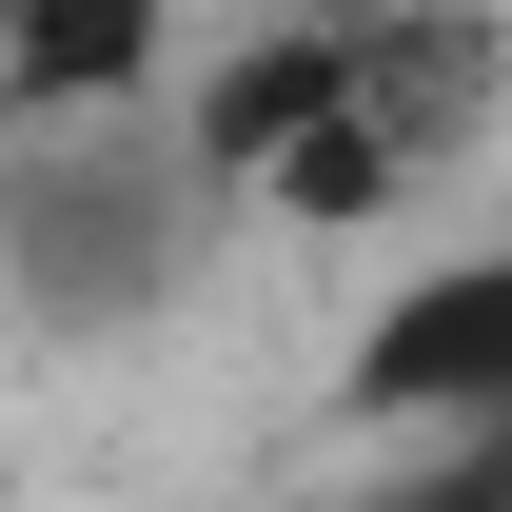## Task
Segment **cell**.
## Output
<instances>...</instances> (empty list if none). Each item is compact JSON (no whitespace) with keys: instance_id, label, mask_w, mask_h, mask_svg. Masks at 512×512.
<instances>
[{"instance_id":"obj_1","label":"cell","mask_w":512,"mask_h":512,"mask_svg":"<svg viewBox=\"0 0 512 512\" xmlns=\"http://www.w3.org/2000/svg\"><path fill=\"white\" fill-rule=\"evenodd\" d=\"M493 119H512V0H256L197 60L178 158L217 217L394 237L493 158Z\"/></svg>"},{"instance_id":"obj_2","label":"cell","mask_w":512,"mask_h":512,"mask_svg":"<svg viewBox=\"0 0 512 512\" xmlns=\"http://www.w3.org/2000/svg\"><path fill=\"white\" fill-rule=\"evenodd\" d=\"M197 158L178 119H119V138H0V276L40 296L60 335H119L178 296V256H197Z\"/></svg>"},{"instance_id":"obj_3","label":"cell","mask_w":512,"mask_h":512,"mask_svg":"<svg viewBox=\"0 0 512 512\" xmlns=\"http://www.w3.org/2000/svg\"><path fill=\"white\" fill-rule=\"evenodd\" d=\"M335 414L355 434H512V237L493 256H434L394 316H355V355H335Z\"/></svg>"},{"instance_id":"obj_4","label":"cell","mask_w":512,"mask_h":512,"mask_svg":"<svg viewBox=\"0 0 512 512\" xmlns=\"http://www.w3.org/2000/svg\"><path fill=\"white\" fill-rule=\"evenodd\" d=\"M197 60V0H20L0 20V138H119Z\"/></svg>"},{"instance_id":"obj_5","label":"cell","mask_w":512,"mask_h":512,"mask_svg":"<svg viewBox=\"0 0 512 512\" xmlns=\"http://www.w3.org/2000/svg\"><path fill=\"white\" fill-rule=\"evenodd\" d=\"M355 512H512V434H453L434 473H394V493H355Z\"/></svg>"},{"instance_id":"obj_6","label":"cell","mask_w":512,"mask_h":512,"mask_svg":"<svg viewBox=\"0 0 512 512\" xmlns=\"http://www.w3.org/2000/svg\"><path fill=\"white\" fill-rule=\"evenodd\" d=\"M0 512H20V453H0Z\"/></svg>"},{"instance_id":"obj_7","label":"cell","mask_w":512,"mask_h":512,"mask_svg":"<svg viewBox=\"0 0 512 512\" xmlns=\"http://www.w3.org/2000/svg\"><path fill=\"white\" fill-rule=\"evenodd\" d=\"M0 20H20V0H0Z\"/></svg>"}]
</instances>
